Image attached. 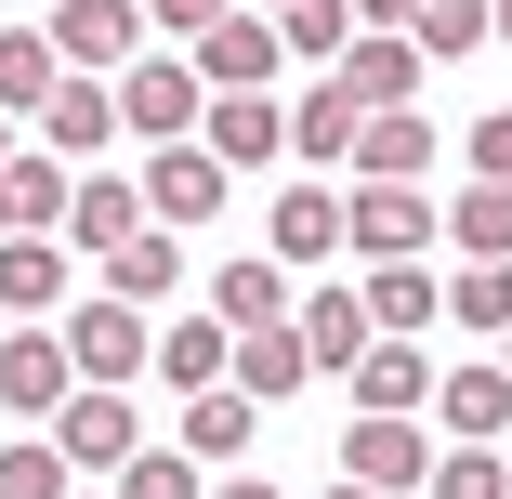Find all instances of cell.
Here are the masks:
<instances>
[{"label":"cell","mask_w":512,"mask_h":499,"mask_svg":"<svg viewBox=\"0 0 512 499\" xmlns=\"http://www.w3.org/2000/svg\"><path fill=\"white\" fill-rule=\"evenodd\" d=\"M197 119H211L197 53H184V40H145V53L119 66V132H132V145H197Z\"/></svg>","instance_id":"obj_1"},{"label":"cell","mask_w":512,"mask_h":499,"mask_svg":"<svg viewBox=\"0 0 512 499\" xmlns=\"http://www.w3.org/2000/svg\"><path fill=\"white\" fill-rule=\"evenodd\" d=\"M53 329H66V355H79V381H106V394H132V381L158 368V329H145V303H119V289L66 303Z\"/></svg>","instance_id":"obj_2"},{"label":"cell","mask_w":512,"mask_h":499,"mask_svg":"<svg viewBox=\"0 0 512 499\" xmlns=\"http://www.w3.org/2000/svg\"><path fill=\"white\" fill-rule=\"evenodd\" d=\"M342 250H368V263H421V250H447V211L421 184H342Z\"/></svg>","instance_id":"obj_3"},{"label":"cell","mask_w":512,"mask_h":499,"mask_svg":"<svg viewBox=\"0 0 512 499\" xmlns=\"http://www.w3.org/2000/svg\"><path fill=\"white\" fill-rule=\"evenodd\" d=\"M66 394H79L66 329H53V316H14V342H0V408H14L27 434H53V421H66Z\"/></svg>","instance_id":"obj_4"},{"label":"cell","mask_w":512,"mask_h":499,"mask_svg":"<svg viewBox=\"0 0 512 499\" xmlns=\"http://www.w3.org/2000/svg\"><path fill=\"white\" fill-rule=\"evenodd\" d=\"M145 40H158L145 0H53V53H66V79H119Z\"/></svg>","instance_id":"obj_5"},{"label":"cell","mask_w":512,"mask_h":499,"mask_svg":"<svg viewBox=\"0 0 512 499\" xmlns=\"http://www.w3.org/2000/svg\"><path fill=\"white\" fill-rule=\"evenodd\" d=\"M434 381H447V355H421V342H368L342 394H355V421H421Z\"/></svg>","instance_id":"obj_6"},{"label":"cell","mask_w":512,"mask_h":499,"mask_svg":"<svg viewBox=\"0 0 512 499\" xmlns=\"http://www.w3.org/2000/svg\"><path fill=\"white\" fill-rule=\"evenodd\" d=\"M184 53H197V79H211V92H263V79L289 66V27H276V14H250V0H237V14H224L211 40H184Z\"/></svg>","instance_id":"obj_7"},{"label":"cell","mask_w":512,"mask_h":499,"mask_svg":"<svg viewBox=\"0 0 512 499\" xmlns=\"http://www.w3.org/2000/svg\"><path fill=\"white\" fill-rule=\"evenodd\" d=\"M289 329H302V355H316V381H355V355L381 342L368 289H342V276H329V289H302V316H289Z\"/></svg>","instance_id":"obj_8"},{"label":"cell","mask_w":512,"mask_h":499,"mask_svg":"<svg viewBox=\"0 0 512 499\" xmlns=\"http://www.w3.org/2000/svg\"><path fill=\"white\" fill-rule=\"evenodd\" d=\"M197 145H211L224 171H276V158H289V106H276V92H211Z\"/></svg>","instance_id":"obj_9"},{"label":"cell","mask_w":512,"mask_h":499,"mask_svg":"<svg viewBox=\"0 0 512 499\" xmlns=\"http://www.w3.org/2000/svg\"><path fill=\"white\" fill-rule=\"evenodd\" d=\"M434 421H447V447H499V421H512V368H499V355H447Z\"/></svg>","instance_id":"obj_10"},{"label":"cell","mask_w":512,"mask_h":499,"mask_svg":"<svg viewBox=\"0 0 512 499\" xmlns=\"http://www.w3.org/2000/svg\"><path fill=\"white\" fill-rule=\"evenodd\" d=\"M434 460H447V447H434L421 421H355V434H342V473H355V486H381V499L434 486Z\"/></svg>","instance_id":"obj_11"},{"label":"cell","mask_w":512,"mask_h":499,"mask_svg":"<svg viewBox=\"0 0 512 499\" xmlns=\"http://www.w3.org/2000/svg\"><path fill=\"white\" fill-rule=\"evenodd\" d=\"M224 184H237V171H224L211 145H145V211H158V224H211Z\"/></svg>","instance_id":"obj_12"},{"label":"cell","mask_w":512,"mask_h":499,"mask_svg":"<svg viewBox=\"0 0 512 499\" xmlns=\"http://www.w3.org/2000/svg\"><path fill=\"white\" fill-rule=\"evenodd\" d=\"M53 447H66L79 473H106V486H119V460L145 447V434H132V394H106V381H79V394H66V421H53Z\"/></svg>","instance_id":"obj_13"},{"label":"cell","mask_w":512,"mask_h":499,"mask_svg":"<svg viewBox=\"0 0 512 499\" xmlns=\"http://www.w3.org/2000/svg\"><path fill=\"white\" fill-rule=\"evenodd\" d=\"M329 79H342V92H355V106L381 119V106H407V92H421V40H407V27H355Z\"/></svg>","instance_id":"obj_14"},{"label":"cell","mask_w":512,"mask_h":499,"mask_svg":"<svg viewBox=\"0 0 512 499\" xmlns=\"http://www.w3.org/2000/svg\"><path fill=\"white\" fill-rule=\"evenodd\" d=\"M158 211H145V184H119V171H79V197H66V250H92V263H106V250H132Z\"/></svg>","instance_id":"obj_15"},{"label":"cell","mask_w":512,"mask_h":499,"mask_svg":"<svg viewBox=\"0 0 512 499\" xmlns=\"http://www.w3.org/2000/svg\"><path fill=\"white\" fill-rule=\"evenodd\" d=\"M211 316H224V329H289V316H302V303H289V263H276V250L211 263Z\"/></svg>","instance_id":"obj_16"},{"label":"cell","mask_w":512,"mask_h":499,"mask_svg":"<svg viewBox=\"0 0 512 499\" xmlns=\"http://www.w3.org/2000/svg\"><path fill=\"white\" fill-rule=\"evenodd\" d=\"M263 250L302 276V263H342V184H289L276 197V224H263Z\"/></svg>","instance_id":"obj_17"},{"label":"cell","mask_w":512,"mask_h":499,"mask_svg":"<svg viewBox=\"0 0 512 499\" xmlns=\"http://www.w3.org/2000/svg\"><path fill=\"white\" fill-rule=\"evenodd\" d=\"M40 145L53 158H106L119 145V79H66L53 106H40Z\"/></svg>","instance_id":"obj_18"},{"label":"cell","mask_w":512,"mask_h":499,"mask_svg":"<svg viewBox=\"0 0 512 499\" xmlns=\"http://www.w3.org/2000/svg\"><path fill=\"white\" fill-rule=\"evenodd\" d=\"M355 132H368V106H355L342 79H316L289 106V158H316V171H355Z\"/></svg>","instance_id":"obj_19"},{"label":"cell","mask_w":512,"mask_h":499,"mask_svg":"<svg viewBox=\"0 0 512 499\" xmlns=\"http://www.w3.org/2000/svg\"><path fill=\"white\" fill-rule=\"evenodd\" d=\"M421 171H434V119L421 106H381L355 132V184H421Z\"/></svg>","instance_id":"obj_20"},{"label":"cell","mask_w":512,"mask_h":499,"mask_svg":"<svg viewBox=\"0 0 512 499\" xmlns=\"http://www.w3.org/2000/svg\"><path fill=\"white\" fill-rule=\"evenodd\" d=\"M368 316H381V342H421L447 316V276L434 263H368Z\"/></svg>","instance_id":"obj_21"},{"label":"cell","mask_w":512,"mask_h":499,"mask_svg":"<svg viewBox=\"0 0 512 499\" xmlns=\"http://www.w3.org/2000/svg\"><path fill=\"white\" fill-rule=\"evenodd\" d=\"M0 316H66V237H0Z\"/></svg>","instance_id":"obj_22"},{"label":"cell","mask_w":512,"mask_h":499,"mask_svg":"<svg viewBox=\"0 0 512 499\" xmlns=\"http://www.w3.org/2000/svg\"><path fill=\"white\" fill-rule=\"evenodd\" d=\"M66 92V53H53V27H0V119H40Z\"/></svg>","instance_id":"obj_23"},{"label":"cell","mask_w":512,"mask_h":499,"mask_svg":"<svg viewBox=\"0 0 512 499\" xmlns=\"http://www.w3.org/2000/svg\"><path fill=\"white\" fill-rule=\"evenodd\" d=\"M250 421H263V408H250L237 381H211V394H184V460H211V473H237V460H250Z\"/></svg>","instance_id":"obj_24"},{"label":"cell","mask_w":512,"mask_h":499,"mask_svg":"<svg viewBox=\"0 0 512 499\" xmlns=\"http://www.w3.org/2000/svg\"><path fill=\"white\" fill-rule=\"evenodd\" d=\"M0 197H14V224H27V237H66V197H79V171H66L53 145H14V171H0Z\"/></svg>","instance_id":"obj_25"},{"label":"cell","mask_w":512,"mask_h":499,"mask_svg":"<svg viewBox=\"0 0 512 499\" xmlns=\"http://www.w3.org/2000/svg\"><path fill=\"white\" fill-rule=\"evenodd\" d=\"M158 381H171V394H211V381H237V329H224V316H184V329H158Z\"/></svg>","instance_id":"obj_26"},{"label":"cell","mask_w":512,"mask_h":499,"mask_svg":"<svg viewBox=\"0 0 512 499\" xmlns=\"http://www.w3.org/2000/svg\"><path fill=\"white\" fill-rule=\"evenodd\" d=\"M316 381V355H302V329H237V394L250 408H276V394Z\"/></svg>","instance_id":"obj_27"},{"label":"cell","mask_w":512,"mask_h":499,"mask_svg":"<svg viewBox=\"0 0 512 499\" xmlns=\"http://www.w3.org/2000/svg\"><path fill=\"white\" fill-rule=\"evenodd\" d=\"M407 40H421V66H460V53L499 40V0H421V14H407Z\"/></svg>","instance_id":"obj_28"},{"label":"cell","mask_w":512,"mask_h":499,"mask_svg":"<svg viewBox=\"0 0 512 499\" xmlns=\"http://www.w3.org/2000/svg\"><path fill=\"white\" fill-rule=\"evenodd\" d=\"M447 329L512 342V263H460V276H447Z\"/></svg>","instance_id":"obj_29"},{"label":"cell","mask_w":512,"mask_h":499,"mask_svg":"<svg viewBox=\"0 0 512 499\" xmlns=\"http://www.w3.org/2000/svg\"><path fill=\"white\" fill-rule=\"evenodd\" d=\"M447 250L512 263V184H460V197H447Z\"/></svg>","instance_id":"obj_30"},{"label":"cell","mask_w":512,"mask_h":499,"mask_svg":"<svg viewBox=\"0 0 512 499\" xmlns=\"http://www.w3.org/2000/svg\"><path fill=\"white\" fill-rule=\"evenodd\" d=\"M106 289H119V303H171V289H184V250H171V224H145L132 250H106Z\"/></svg>","instance_id":"obj_31"},{"label":"cell","mask_w":512,"mask_h":499,"mask_svg":"<svg viewBox=\"0 0 512 499\" xmlns=\"http://www.w3.org/2000/svg\"><path fill=\"white\" fill-rule=\"evenodd\" d=\"M0 499H79V460H66L53 434H27V447H0Z\"/></svg>","instance_id":"obj_32"},{"label":"cell","mask_w":512,"mask_h":499,"mask_svg":"<svg viewBox=\"0 0 512 499\" xmlns=\"http://www.w3.org/2000/svg\"><path fill=\"white\" fill-rule=\"evenodd\" d=\"M119 499H211V460H184V447H132V460H119Z\"/></svg>","instance_id":"obj_33"},{"label":"cell","mask_w":512,"mask_h":499,"mask_svg":"<svg viewBox=\"0 0 512 499\" xmlns=\"http://www.w3.org/2000/svg\"><path fill=\"white\" fill-rule=\"evenodd\" d=\"M289 53H316V66H342V40H355V0H289Z\"/></svg>","instance_id":"obj_34"},{"label":"cell","mask_w":512,"mask_h":499,"mask_svg":"<svg viewBox=\"0 0 512 499\" xmlns=\"http://www.w3.org/2000/svg\"><path fill=\"white\" fill-rule=\"evenodd\" d=\"M434 499H512V460L499 447H447L434 460Z\"/></svg>","instance_id":"obj_35"},{"label":"cell","mask_w":512,"mask_h":499,"mask_svg":"<svg viewBox=\"0 0 512 499\" xmlns=\"http://www.w3.org/2000/svg\"><path fill=\"white\" fill-rule=\"evenodd\" d=\"M460 158H473V184H512V106H486V119L460 132Z\"/></svg>","instance_id":"obj_36"},{"label":"cell","mask_w":512,"mask_h":499,"mask_svg":"<svg viewBox=\"0 0 512 499\" xmlns=\"http://www.w3.org/2000/svg\"><path fill=\"white\" fill-rule=\"evenodd\" d=\"M224 14H237V0H145V27H158V40H211Z\"/></svg>","instance_id":"obj_37"},{"label":"cell","mask_w":512,"mask_h":499,"mask_svg":"<svg viewBox=\"0 0 512 499\" xmlns=\"http://www.w3.org/2000/svg\"><path fill=\"white\" fill-rule=\"evenodd\" d=\"M211 499H289L276 473H211Z\"/></svg>","instance_id":"obj_38"},{"label":"cell","mask_w":512,"mask_h":499,"mask_svg":"<svg viewBox=\"0 0 512 499\" xmlns=\"http://www.w3.org/2000/svg\"><path fill=\"white\" fill-rule=\"evenodd\" d=\"M407 14H421V0H355V27H407Z\"/></svg>","instance_id":"obj_39"},{"label":"cell","mask_w":512,"mask_h":499,"mask_svg":"<svg viewBox=\"0 0 512 499\" xmlns=\"http://www.w3.org/2000/svg\"><path fill=\"white\" fill-rule=\"evenodd\" d=\"M316 499H381V486H355V473H329V486H316Z\"/></svg>","instance_id":"obj_40"},{"label":"cell","mask_w":512,"mask_h":499,"mask_svg":"<svg viewBox=\"0 0 512 499\" xmlns=\"http://www.w3.org/2000/svg\"><path fill=\"white\" fill-rule=\"evenodd\" d=\"M14 145H27V132H14V119H0V171H14Z\"/></svg>","instance_id":"obj_41"},{"label":"cell","mask_w":512,"mask_h":499,"mask_svg":"<svg viewBox=\"0 0 512 499\" xmlns=\"http://www.w3.org/2000/svg\"><path fill=\"white\" fill-rule=\"evenodd\" d=\"M0 237H27V224H14V197H0Z\"/></svg>","instance_id":"obj_42"},{"label":"cell","mask_w":512,"mask_h":499,"mask_svg":"<svg viewBox=\"0 0 512 499\" xmlns=\"http://www.w3.org/2000/svg\"><path fill=\"white\" fill-rule=\"evenodd\" d=\"M250 14H289V0H250Z\"/></svg>","instance_id":"obj_43"},{"label":"cell","mask_w":512,"mask_h":499,"mask_svg":"<svg viewBox=\"0 0 512 499\" xmlns=\"http://www.w3.org/2000/svg\"><path fill=\"white\" fill-rule=\"evenodd\" d=\"M79 499H119V486H79Z\"/></svg>","instance_id":"obj_44"},{"label":"cell","mask_w":512,"mask_h":499,"mask_svg":"<svg viewBox=\"0 0 512 499\" xmlns=\"http://www.w3.org/2000/svg\"><path fill=\"white\" fill-rule=\"evenodd\" d=\"M499 40H512V0H499Z\"/></svg>","instance_id":"obj_45"},{"label":"cell","mask_w":512,"mask_h":499,"mask_svg":"<svg viewBox=\"0 0 512 499\" xmlns=\"http://www.w3.org/2000/svg\"><path fill=\"white\" fill-rule=\"evenodd\" d=\"M499 368H512V342H499Z\"/></svg>","instance_id":"obj_46"}]
</instances>
